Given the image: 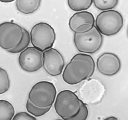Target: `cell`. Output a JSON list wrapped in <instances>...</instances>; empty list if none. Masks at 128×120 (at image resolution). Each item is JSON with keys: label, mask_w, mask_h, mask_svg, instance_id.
<instances>
[{"label": "cell", "mask_w": 128, "mask_h": 120, "mask_svg": "<svg viewBox=\"0 0 128 120\" xmlns=\"http://www.w3.org/2000/svg\"><path fill=\"white\" fill-rule=\"evenodd\" d=\"M80 99L72 91L62 90L56 96L54 110L62 120H70L76 117L80 111Z\"/></svg>", "instance_id": "cell-1"}, {"label": "cell", "mask_w": 128, "mask_h": 120, "mask_svg": "<svg viewBox=\"0 0 128 120\" xmlns=\"http://www.w3.org/2000/svg\"><path fill=\"white\" fill-rule=\"evenodd\" d=\"M57 90L52 83L48 81H39L31 89L28 99L36 107L46 108L52 107L55 101Z\"/></svg>", "instance_id": "cell-2"}, {"label": "cell", "mask_w": 128, "mask_h": 120, "mask_svg": "<svg viewBox=\"0 0 128 120\" xmlns=\"http://www.w3.org/2000/svg\"><path fill=\"white\" fill-rule=\"evenodd\" d=\"M95 26L102 35L112 36L122 30L124 20L122 14L116 10L102 11L98 15Z\"/></svg>", "instance_id": "cell-3"}, {"label": "cell", "mask_w": 128, "mask_h": 120, "mask_svg": "<svg viewBox=\"0 0 128 120\" xmlns=\"http://www.w3.org/2000/svg\"><path fill=\"white\" fill-rule=\"evenodd\" d=\"M30 33L32 45L42 52L52 48L56 40L54 29L45 22L35 25Z\"/></svg>", "instance_id": "cell-4"}, {"label": "cell", "mask_w": 128, "mask_h": 120, "mask_svg": "<svg viewBox=\"0 0 128 120\" xmlns=\"http://www.w3.org/2000/svg\"><path fill=\"white\" fill-rule=\"evenodd\" d=\"M74 43L79 52L85 54H95L103 44V36L95 26L84 33H74Z\"/></svg>", "instance_id": "cell-5"}, {"label": "cell", "mask_w": 128, "mask_h": 120, "mask_svg": "<svg viewBox=\"0 0 128 120\" xmlns=\"http://www.w3.org/2000/svg\"><path fill=\"white\" fill-rule=\"evenodd\" d=\"M92 67L89 62L83 60H71L64 68V81L69 85H76L90 78Z\"/></svg>", "instance_id": "cell-6"}, {"label": "cell", "mask_w": 128, "mask_h": 120, "mask_svg": "<svg viewBox=\"0 0 128 120\" xmlns=\"http://www.w3.org/2000/svg\"><path fill=\"white\" fill-rule=\"evenodd\" d=\"M24 38L23 27L14 22H3L0 25V47L8 51L18 47Z\"/></svg>", "instance_id": "cell-7"}, {"label": "cell", "mask_w": 128, "mask_h": 120, "mask_svg": "<svg viewBox=\"0 0 128 120\" xmlns=\"http://www.w3.org/2000/svg\"><path fill=\"white\" fill-rule=\"evenodd\" d=\"M105 93L106 89L104 84L95 79L86 80L80 89V97L83 99L82 101L89 105L98 104L103 99Z\"/></svg>", "instance_id": "cell-8"}, {"label": "cell", "mask_w": 128, "mask_h": 120, "mask_svg": "<svg viewBox=\"0 0 128 120\" xmlns=\"http://www.w3.org/2000/svg\"><path fill=\"white\" fill-rule=\"evenodd\" d=\"M64 66V58L58 50L52 48L42 52V67L48 75L53 77L60 75Z\"/></svg>", "instance_id": "cell-9"}, {"label": "cell", "mask_w": 128, "mask_h": 120, "mask_svg": "<svg viewBox=\"0 0 128 120\" xmlns=\"http://www.w3.org/2000/svg\"><path fill=\"white\" fill-rule=\"evenodd\" d=\"M18 61L24 71L28 73L36 72L42 67V52L34 46L28 47L20 52Z\"/></svg>", "instance_id": "cell-10"}, {"label": "cell", "mask_w": 128, "mask_h": 120, "mask_svg": "<svg viewBox=\"0 0 128 120\" xmlns=\"http://www.w3.org/2000/svg\"><path fill=\"white\" fill-rule=\"evenodd\" d=\"M96 67L98 71L102 75L113 76L121 69V61L114 53L105 52L98 58Z\"/></svg>", "instance_id": "cell-11"}, {"label": "cell", "mask_w": 128, "mask_h": 120, "mask_svg": "<svg viewBox=\"0 0 128 120\" xmlns=\"http://www.w3.org/2000/svg\"><path fill=\"white\" fill-rule=\"evenodd\" d=\"M95 19L94 16L90 12L84 11L74 13L70 19L68 25L74 33L79 27L85 24L95 25Z\"/></svg>", "instance_id": "cell-12"}, {"label": "cell", "mask_w": 128, "mask_h": 120, "mask_svg": "<svg viewBox=\"0 0 128 120\" xmlns=\"http://www.w3.org/2000/svg\"><path fill=\"white\" fill-rule=\"evenodd\" d=\"M41 0H17V10L24 14H30L37 11L40 7Z\"/></svg>", "instance_id": "cell-13"}, {"label": "cell", "mask_w": 128, "mask_h": 120, "mask_svg": "<svg viewBox=\"0 0 128 120\" xmlns=\"http://www.w3.org/2000/svg\"><path fill=\"white\" fill-rule=\"evenodd\" d=\"M14 113V108L11 103L5 100H0V120H13Z\"/></svg>", "instance_id": "cell-14"}, {"label": "cell", "mask_w": 128, "mask_h": 120, "mask_svg": "<svg viewBox=\"0 0 128 120\" xmlns=\"http://www.w3.org/2000/svg\"><path fill=\"white\" fill-rule=\"evenodd\" d=\"M93 0H68V4L71 10L76 12L84 11L89 9Z\"/></svg>", "instance_id": "cell-15"}, {"label": "cell", "mask_w": 128, "mask_h": 120, "mask_svg": "<svg viewBox=\"0 0 128 120\" xmlns=\"http://www.w3.org/2000/svg\"><path fill=\"white\" fill-rule=\"evenodd\" d=\"M118 0H93L95 7L102 11L112 10L118 4Z\"/></svg>", "instance_id": "cell-16"}, {"label": "cell", "mask_w": 128, "mask_h": 120, "mask_svg": "<svg viewBox=\"0 0 128 120\" xmlns=\"http://www.w3.org/2000/svg\"><path fill=\"white\" fill-rule=\"evenodd\" d=\"M26 108L27 111L29 113L31 114L33 116L36 117H40L42 116L45 115L48 112L50 111V110L52 108V107L46 108H41L36 107L34 105L32 104V102L30 101V99H28L26 104Z\"/></svg>", "instance_id": "cell-17"}, {"label": "cell", "mask_w": 128, "mask_h": 120, "mask_svg": "<svg viewBox=\"0 0 128 120\" xmlns=\"http://www.w3.org/2000/svg\"><path fill=\"white\" fill-rule=\"evenodd\" d=\"M10 81L8 74L5 70L0 68V94L5 93L8 90Z\"/></svg>", "instance_id": "cell-18"}, {"label": "cell", "mask_w": 128, "mask_h": 120, "mask_svg": "<svg viewBox=\"0 0 128 120\" xmlns=\"http://www.w3.org/2000/svg\"><path fill=\"white\" fill-rule=\"evenodd\" d=\"M23 29L24 31V38L23 39L22 43L16 48L7 51V52L12 53V54H18V53L22 52L23 51L26 49L28 48L29 45H30V42H31V39H30V33L27 30L23 27Z\"/></svg>", "instance_id": "cell-19"}, {"label": "cell", "mask_w": 128, "mask_h": 120, "mask_svg": "<svg viewBox=\"0 0 128 120\" xmlns=\"http://www.w3.org/2000/svg\"><path fill=\"white\" fill-rule=\"evenodd\" d=\"M83 60L87 61L89 62L90 64L91 67H92V70H91L90 74V77L94 74V72H95V63L94 61V58L92 57V56L90 55L89 54H77L74 55L71 60Z\"/></svg>", "instance_id": "cell-20"}, {"label": "cell", "mask_w": 128, "mask_h": 120, "mask_svg": "<svg viewBox=\"0 0 128 120\" xmlns=\"http://www.w3.org/2000/svg\"><path fill=\"white\" fill-rule=\"evenodd\" d=\"M81 108L78 114L74 117L70 118V120H86L89 115V111L86 104L80 99Z\"/></svg>", "instance_id": "cell-21"}, {"label": "cell", "mask_w": 128, "mask_h": 120, "mask_svg": "<svg viewBox=\"0 0 128 120\" xmlns=\"http://www.w3.org/2000/svg\"><path fill=\"white\" fill-rule=\"evenodd\" d=\"M36 118L34 117L31 114L28 112H20L16 114L13 118V120H36Z\"/></svg>", "instance_id": "cell-22"}, {"label": "cell", "mask_w": 128, "mask_h": 120, "mask_svg": "<svg viewBox=\"0 0 128 120\" xmlns=\"http://www.w3.org/2000/svg\"><path fill=\"white\" fill-rule=\"evenodd\" d=\"M95 25H90V24H85V25H82V26L79 27L77 29L75 33H86L87 32L89 31L93 28V27Z\"/></svg>", "instance_id": "cell-23"}, {"label": "cell", "mask_w": 128, "mask_h": 120, "mask_svg": "<svg viewBox=\"0 0 128 120\" xmlns=\"http://www.w3.org/2000/svg\"><path fill=\"white\" fill-rule=\"evenodd\" d=\"M117 120V118L114 117H110L106 118V119H105V120Z\"/></svg>", "instance_id": "cell-24"}, {"label": "cell", "mask_w": 128, "mask_h": 120, "mask_svg": "<svg viewBox=\"0 0 128 120\" xmlns=\"http://www.w3.org/2000/svg\"><path fill=\"white\" fill-rule=\"evenodd\" d=\"M13 0H10V1H8V0H7V1H5V0H1V2H4V3H8V2H13Z\"/></svg>", "instance_id": "cell-25"}]
</instances>
